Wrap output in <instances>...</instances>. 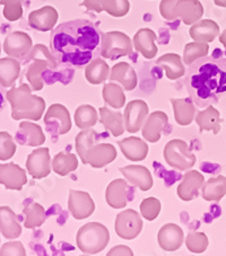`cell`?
Segmentation results:
<instances>
[{"label": "cell", "mask_w": 226, "mask_h": 256, "mask_svg": "<svg viewBox=\"0 0 226 256\" xmlns=\"http://www.w3.org/2000/svg\"><path fill=\"white\" fill-rule=\"evenodd\" d=\"M102 36L86 20L65 22L52 30L50 51L61 66L84 67L101 54Z\"/></svg>", "instance_id": "6da1fadb"}, {"label": "cell", "mask_w": 226, "mask_h": 256, "mask_svg": "<svg viewBox=\"0 0 226 256\" xmlns=\"http://www.w3.org/2000/svg\"><path fill=\"white\" fill-rule=\"evenodd\" d=\"M184 85L198 108L216 104L226 94V58L206 56L189 64Z\"/></svg>", "instance_id": "7a4b0ae2"}, {"label": "cell", "mask_w": 226, "mask_h": 256, "mask_svg": "<svg viewBox=\"0 0 226 256\" xmlns=\"http://www.w3.org/2000/svg\"><path fill=\"white\" fill-rule=\"evenodd\" d=\"M22 64H26L25 77L32 86L33 90H43L44 80L52 84L50 78L55 77L60 64L43 44L34 46L30 54L22 59Z\"/></svg>", "instance_id": "3957f363"}, {"label": "cell", "mask_w": 226, "mask_h": 256, "mask_svg": "<svg viewBox=\"0 0 226 256\" xmlns=\"http://www.w3.org/2000/svg\"><path fill=\"white\" fill-rule=\"evenodd\" d=\"M32 87L22 84L20 87L7 92V98L12 104V118L14 120L30 118L39 121L46 110V102L40 96L32 95Z\"/></svg>", "instance_id": "277c9868"}, {"label": "cell", "mask_w": 226, "mask_h": 256, "mask_svg": "<svg viewBox=\"0 0 226 256\" xmlns=\"http://www.w3.org/2000/svg\"><path fill=\"white\" fill-rule=\"evenodd\" d=\"M110 242L109 229L100 222H88L79 228L76 244L84 254L94 255L103 250Z\"/></svg>", "instance_id": "5b68a950"}, {"label": "cell", "mask_w": 226, "mask_h": 256, "mask_svg": "<svg viewBox=\"0 0 226 256\" xmlns=\"http://www.w3.org/2000/svg\"><path fill=\"white\" fill-rule=\"evenodd\" d=\"M164 160L172 168L183 172L192 168L197 158L185 141L173 139L168 141L164 147Z\"/></svg>", "instance_id": "8992f818"}, {"label": "cell", "mask_w": 226, "mask_h": 256, "mask_svg": "<svg viewBox=\"0 0 226 256\" xmlns=\"http://www.w3.org/2000/svg\"><path fill=\"white\" fill-rule=\"evenodd\" d=\"M132 52L131 38L126 33L112 30L102 35L101 56L108 60H118Z\"/></svg>", "instance_id": "52a82bcc"}, {"label": "cell", "mask_w": 226, "mask_h": 256, "mask_svg": "<svg viewBox=\"0 0 226 256\" xmlns=\"http://www.w3.org/2000/svg\"><path fill=\"white\" fill-rule=\"evenodd\" d=\"M43 121L47 131L51 134L53 140L72 130V118L69 111L63 104H52L48 108Z\"/></svg>", "instance_id": "ba28073f"}, {"label": "cell", "mask_w": 226, "mask_h": 256, "mask_svg": "<svg viewBox=\"0 0 226 256\" xmlns=\"http://www.w3.org/2000/svg\"><path fill=\"white\" fill-rule=\"evenodd\" d=\"M114 228L119 237L126 240H131L138 237L143 230V220L137 211L128 209L118 214Z\"/></svg>", "instance_id": "9c48e42d"}, {"label": "cell", "mask_w": 226, "mask_h": 256, "mask_svg": "<svg viewBox=\"0 0 226 256\" xmlns=\"http://www.w3.org/2000/svg\"><path fill=\"white\" fill-rule=\"evenodd\" d=\"M148 105L141 100H135L128 103L123 113L125 118V128L127 132L136 134L143 129L144 123L148 118Z\"/></svg>", "instance_id": "30bf717a"}, {"label": "cell", "mask_w": 226, "mask_h": 256, "mask_svg": "<svg viewBox=\"0 0 226 256\" xmlns=\"http://www.w3.org/2000/svg\"><path fill=\"white\" fill-rule=\"evenodd\" d=\"M134 190L128 185L126 180L117 178L111 182L105 191L106 203L113 209H122L131 201Z\"/></svg>", "instance_id": "8fae6325"}, {"label": "cell", "mask_w": 226, "mask_h": 256, "mask_svg": "<svg viewBox=\"0 0 226 256\" xmlns=\"http://www.w3.org/2000/svg\"><path fill=\"white\" fill-rule=\"evenodd\" d=\"M33 48L32 38L28 33L15 30L7 35L4 41V51L13 58L22 60Z\"/></svg>", "instance_id": "7c38bea8"}, {"label": "cell", "mask_w": 226, "mask_h": 256, "mask_svg": "<svg viewBox=\"0 0 226 256\" xmlns=\"http://www.w3.org/2000/svg\"><path fill=\"white\" fill-rule=\"evenodd\" d=\"M50 162L51 157L49 148H38L29 155L28 160H26V168L33 178L41 180L50 174L52 170Z\"/></svg>", "instance_id": "4fadbf2b"}, {"label": "cell", "mask_w": 226, "mask_h": 256, "mask_svg": "<svg viewBox=\"0 0 226 256\" xmlns=\"http://www.w3.org/2000/svg\"><path fill=\"white\" fill-rule=\"evenodd\" d=\"M68 210L73 217L83 220L91 217L95 211V203L90 193L72 190L68 198Z\"/></svg>", "instance_id": "5bb4252c"}, {"label": "cell", "mask_w": 226, "mask_h": 256, "mask_svg": "<svg viewBox=\"0 0 226 256\" xmlns=\"http://www.w3.org/2000/svg\"><path fill=\"white\" fill-rule=\"evenodd\" d=\"M117 158V150L113 144L97 142L86 152L83 164L91 165L93 168H102Z\"/></svg>", "instance_id": "9a60e30c"}, {"label": "cell", "mask_w": 226, "mask_h": 256, "mask_svg": "<svg viewBox=\"0 0 226 256\" xmlns=\"http://www.w3.org/2000/svg\"><path fill=\"white\" fill-rule=\"evenodd\" d=\"M59 14L55 7L44 6L29 15V24L32 28L40 32H49L55 28Z\"/></svg>", "instance_id": "2e32d148"}, {"label": "cell", "mask_w": 226, "mask_h": 256, "mask_svg": "<svg viewBox=\"0 0 226 256\" xmlns=\"http://www.w3.org/2000/svg\"><path fill=\"white\" fill-rule=\"evenodd\" d=\"M26 183V172L21 166L14 162L0 165V184L5 185L7 190L21 191Z\"/></svg>", "instance_id": "e0dca14e"}, {"label": "cell", "mask_w": 226, "mask_h": 256, "mask_svg": "<svg viewBox=\"0 0 226 256\" xmlns=\"http://www.w3.org/2000/svg\"><path fill=\"white\" fill-rule=\"evenodd\" d=\"M183 240V230L175 224H164L157 234L158 245L165 252L178 250L182 245Z\"/></svg>", "instance_id": "ac0fdd59"}, {"label": "cell", "mask_w": 226, "mask_h": 256, "mask_svg": "<svg viewBox=\"0 0 226 256\" xmlns=\"http://www.w3.org/2000/svg\"><path fill=\"white\" fill-rule=\"evenodd\" d=\"M205 184V178L197 170H189L183 176L182 182L176 188L179 198L183 201H192L199 196V191Z\"/></svg>", "instance_id": "d6986e66"}, {"label": "cell", "mask_w": 226, "mask_h": 256, "mask_svg": "<svg viewBox=\"0 0 226 256\" xmlns=\"http://www.w3.org/2000/svg\"><path fill=\"white\" fill-rule=\"evenodd\" d=\"M168 123V116L162 111H155L150 113L147 120L144 123L141 134L144 139L149 142L155 144L161 139L162 132L165 130Z\"/></svg>", "instance_id": "ffe728a7"}, {"label": "cell", "mask_w": 226, "mask_h": 256, "mask_svg": "<svg viewBox=\"0 0 226 256\" xmlns=\"http://www.w3.org/2000/svg\"><path fill=\"white\" fill-rule=\"evenodd\" d=\"M15 141L22 146L38 147L46 142V136L43 134L42 128L37 123L22 122L15 136Z\"/></svg>", "instance_id": "44dd1931"}, {"label": "cell", "mask_w": 226, "mask_h": 256, "mask_svg": "<svg viewBox=\"0 0 226 256\" xmlns=\"http://www.w3.org/2000/svg\"><path fill=\"white\" fill-rule=\"evenodd\" d=\"M119 172L125 176L126 180L134 186L140 188V191H148L153 188V178L148 168L140 165H129L119 168Z\"/></svg>", "instance_id": "7402d4cb"}, {"label": "cell", "mask_w": 226, "mask_h": 256, "mask_svg": "<svg viewBox=\"0 0 226 256\" xmlns=\"http://www.w3.org/2000/svg\"><path fill=\"white\" fill-rule=\"evenodd\" d=\"M157 40V35L150 28H140L135 34L132 43L136 51L143 54L145 59H154L157 54V46L155 41Z\"/></svg>", "instance_id": "603a6c76"}, {"label": "cell", "mask_w": 226, "mask_h": 256, "mask_svg": "<svg viewBox=\"0 0 226 256\" xmlns=\"http://www.w3.org/2000/svg\"><path fill=\"white\" fill-rule=\"evenodd\" d=\"M119 147L128 160L141 162L148 155V144L137 136H129L118 141Z\"/></svg>", "instance_id": "cb8c5ba5"}, {"label": "cell", "mask_w": 226, "mask_h": 256, "mask_svg": "<svg viewBox=\"0 0 226 256\" xmlns=\"http://www.w3.org/2000/svg\"><path fill=\"white\" fill-rule=\"evenodd\" d=\"M109 79L112 82H120L123 90L128 92L134 90L137 87V82H138L134 67H131L128 62H119L114 64L111 69Z\"/></svg>", "instance_id": "d4e9b609"}, {"label": "cell", "mask_w": 226, "mask_h": 256, "mask_svg": "<svg viewBox=\"0 0 226 256\" xmlns=\"http://www.w3.org/2000/svg\"><path fill=\"white\" fill-rule=\"evenodd\" d=\"M203 6L199 0H179L176 5V15L185 25H193L201 20Z\"/></svg>", "instance_id": "484cf974"}, {"label": "cell", "mask_w": 226, "mask_h": 256, "mask_svg": "<svg viewBox=\"0 0 226 256\" xmlns=\"http://www.w3.org/2000/svg\"><path fill=\"white\" fill-rule=\"evenodd\" d=\"M0 232L7 240H15L22 235V226L10 206H0Z\"/></svg>", "instance_id": "4316f807"}, {"label": "cell", "mask_w": 226, "mask_h": 256, "mask_svg": "<svg viewBox=\"0 0 226 256\" xmlns=\"http://www.w3.org/2000/svg\"><path fill=\"white\" fill-rule=\"evenodd\" d=\"M189 34L193 41L210 43L219 34V26L211 20H199L191 26Z\"/></svg>", "instance_id": "83f0119b"}, {"label": "cell", "mask_w": 226, "mask_h": 256, "mask_svg": "<svg viewBox=\"0 0 226 256\" xmlns=\"http://www.w3.org/2000/svg\"><path fill=\"white\" fill-rule=\"evenodd\" d=\"M156 66L165 72L167 79L176 80L185 74L183 60L176 54H166L156 60Z\"/></svg>", "instance_id": "f1b7e54d"}, {"label": "cell", "mask_w": 226, "mask_h": 256, "mask_svg": "<svg viewBox=\"0 0 226 256\" xmlns=\"http://www.w3.org/2000/svg\"><path fill=\"white\" fill-rule=\"evenodd\" d=\"M100 112V122L113 136H120L125 132V118L122 113L112 111L108 106L101 108Z\"/></svg>", "instance_id": "f546056e"}, {"label": "cell", "mask_w": 226, "mask_h": 256, "mask_svg": "<svg viewBox=\"0 0 226 256\" xmlns=\"http://www.w3.org/2000/svg\"><path fill=\"white\" fill-rule=\"evenodd\" d=\"M172 106H173L174 118L178 124L185 126L193 121L197 110L194 103L190 98H172Z\"/></svg>", "instance_id": "4dcf8cb0"}, {"label": "cell", "mask_w": 226, "mask_h": 256, "mask_svg": "<svg viewBox=\"0 0 226 256\" xmlns=\"http://www.w3.org/2000/svg\"><path fill=\"white\" fill-rule=\"evenodd\" d=\"M196 122L200 132L212 131V134H217L220 131V114L212 105H209L197 114Z\"/></svg>", "instance_id": "1f68e13d"}, {"label": "cell", "mask_w": 226, "mask_h": 256, "mask_svg": "<svg viewBox=\"0 0 226 256\" xmlns=\"http://www.w3.org/2000/svg\"><path fill=\"white\" fill-rule=\"evenodd\" d=\"M21 74V62L16 58L0 59V85L12 87L16 82Z\"/></svg>", "instance_id": "d6a6232c"}, {"label": "cell", "mask_w": 226, "mask_h": 256, "mask_svg": "<svg viewBox=\"0 0 226 256\" xmlns=\"http://www.w3.org/2000/svg\"><path fill=\"white\" fill-rule=\"evenodd\" d=\"M111 70L105 60L95 58L86 66L85 78L92 85H100L110 78Z\"/></svg>", "instance_id": "836d02e7"}, {"label": "cell", "mask_w": 226, "mask_h": 256, "mask_svg": "<svg viewBox=\"0 0 226 256\" xmlns=\"http://www.w3.org/2000/svg\"><path fill=\"white\" fill-rule=\"evenodd\" d=\"M226 196V178L223 175L208 180L203 184L201 196L206 201L218 202Z\"/></svg>", "instance_id": "e575fe53"}, {"label": "cell", "mask_w": 226, "mask_h": 256, "mask_svg": "<svg viewBox=\"0 0 226 256\" xmlns=\"http://www.w3.org/2000/svg\"><path fill=\"white\" fill-rule=\"evenodd\" d=\"M52 170L56 174L66 176L72 172L76 170L78 167V160L75 154L61 152L53 157L51 162Z\"/></svg>", "instance_id": "d590c367"}, {"label": "cell", "mask_w": 226, "mask_h": 256, "mask_svg": "<svg viewBox=\"0 0 226 256\" xmlns=\"http://www.w3.org/2000/svg\"><path fill=\"white\" fill-rule=\"evenodd\" d=\"M23 212L26 216L24 226L28 229H34L42 226L47 220L46 210L37 202H30L25 204Z\"/></svg>", "instance_id": "8d00e7d4"}, {"label": "cell", "mask_w": 226, "mask_h": 256, "mask_svg": "<svg viewBox=\"0 0 226 256\" xmlns=\"http://www.w3.org/2000/svg\"><path fill=\"white\" fill-rule=\"evenodd\" d=\"M97 121H99V114L92 105H81L75 111V123L79 129H90L96 124Z\"/></svg>", "instance_id": "74e56055"}, {"label": "cell", "mask_w": 226, "mask_h": 256, "mask_svg": "<svg viewBox=\"0 0 226 256\" xmlns=\"http://www.w3.org/2000/svg\"><path fill=\"white\" fill-rule=\"evenodd\" d=\"M103 100L106 105L113 108H121L126 103V96L123 88L114 82L105 84L102 90Z\"/></svg>", "instance_id": "f35d334b"}, {"label": "cell", "mask_w": 226, "mask_h": 256, "mask_svg": "<svg viewBox=\"0 0 226 256\" xmlns=\"http://www.w3.org/2000/svg\"><path fill=\"white\" fill-rule=\"evenodd\" d=\"M100 134L93 129H84L76 136V150L82 162L85 160L86 152L93 144L100 142Z\"/></svg>", "instance_id": "ab89813d"}, {"label": "cell", "mask_w": 226, "mask_h": 256, "mask_svg": "<svg viewBox=\"0 0 226 256\" xmlns=\"http://www.w3.org/2000/svg\"><path fill=\"white\" fill-rule=\"evenodd\" d=\"M209 46L205 42H191L185 44L183 48V62L185 64H191L194 61L203 58L208 54Z\"/></svg>", "instance_id": "60d3db41"}, {"label": "cell", "mask_w": 226, "mask_h": 256, "mask_svg": "<svg viewBox=\"0 0 226 256\" xmlns=\"http://www.w3.org/2000/svg\"><path fill=\"white\" fill-rule=\"evenodd\" d=\"M185 246L191 253H203L208 247V238L203 232H190L185 238Z\"/></svg>", "instance_id": "b9f144b4"}, {"label": "cell", "mask_w": 226, "mask_h": 256, "mask_svg": "<svg viewBox=\"0 0 226 256\" xmlns=\"http://www.w3.org/2000/svg\"><path fill=\"white\" fill-rule=\"evenodd\" d=\"M24 0H0V5L4 6V17L10 22H15L23 16Z\"/></svg>", "instance_id": "7bdbcfd3"}, {"label": "cell", "mask_w": 226, "mask_h": 256, "mask_svg": "<svg viewBox=\"0 0 226 256\" xmlns=\"http://www.w3.org/2000/svg\"><path fill=\"white\" fill-rule=\"evenodd\" d=\"M161 201L158 198H146L140 203V214L146 220L153 222L161 212Z\"/></svg>", "instance_id": "ee69618b"}, {"label": "cell", "mask_w": 226, "mask_h": 256, "mask_svg": "<svg viewBox=\"0 0 226 256\" xmlns=\"http://www.w3.org/2000/svg\"><path fill=\"white\" fill-rule=\"evenodd\" d=\"M104 10L112 17H123L130 10L129 0H104Z\"/></svg>", "instance_id": "f6af8a7d"}, {"label": "cell", "mask_w": 226, "mask_h": 256, "mask_svg": "<svg viewBox=\"0 0 226 256\" xmlns=\"http://www.w3.org/2000/svg\"><path fill=\"white\" fill-rule=\"evenodd\" d=\"M15 139L6 131H0V160H7L15 155Z\"/></svg>", "instance_id": "bcb514c9"}, {"label": "cell", "mask_w": 226, "mask_h": 256, "mask_svg": "<svg viewBox=\"0 0 226 256\" xmlns=\"http://www.w3.org/2000/svg\"><path fill=\"white\" fill-rule=\"evenodd\" d=\"M179 0H162L159 4V12L164 20H175L178 18L176 15V5Z\"/></svg>", "instance_id": "7dc6e473"}, {"label": "cell", "mask_w": 226, "mask_h": 256, "mask_svg": "<svg viewBox=\"0 0 226 256\" xmlns=\"http://www.w3.org/2000/svg\"><path fill=\"white\" fill-rule=\"evenodd\" d=\"M4 255L24 256L26 255V250L21 242H10L3 245L2 248H0V256Z\"/></svg>", "instance_id": "c3c4849f"}, {"label": "cell", "mask_w": 226, "mask_h": 256, "mask_svg": "<svg viewBox=\"0 0 226 256\" xmlns=\"http://www.w3.org/2000/svg\"><path fill=\"white\" fill-rule=\"evenodd\" d=\"M81 6L85 7L87 10H93L100 14L104 10V0H84Z\"/></svg>", "instance_id": "681fc988"}, {"label": "cell", "mask_w": 226, "mask_h": 256, "mask_svg": "<svg viewBox=\"0 0 226 256\" xmlns=\"http://www.w3.org/2000/svg\"><path fill=\"white\" fill-rule=\"evenodd\" d=\"M108 255H118V256H121V255H128V256H132L134 255V252H132L129 247L125 246V245H119L113 247L112 250H111Z\"/></svg>", "instance_id": "f907efd6"}, {"label": "cell", "mask_w": 226, "mask_h": 256, "mask_svg": "<svg viewBox=\"0 0 226 256\" xmlns=\"http://www.w3.org/2000/svg\"><path fill=\"white\" fill-rule=\"evenodd\" d=\"M7 100V92L5 90V88H4L3 85H0V113L5 110Z\"/></svg>", "instance_id": "816d5d0a"}, {"label": "cell", "mask_w": 226, "mask_h": 256, "mask_svg": "<svg viewBox=\"0 0 226 256\" xmlns=\"http://www.w3.org/2000/svg\"><path fill=\"white\" fill-rule=\"evenodd\" d=\"M219 42H220L221 44H223L224 48H226V30H224L223 33L220 34V36H219Z\"/></svg>", "instance_id": "f5cc1de1"}, {"label": "cell", "mask_w": 226, "mask_h": 256, "mask_svg": "<svg viewBox=\"0 0 226 256\" xmlns=\"http://www.w3.org/2000/svg\"><path fill=\"white\" fill-rule=\"evenodd\" d=\"M212 2H215L216 6L226 8V0H212Z\"/></svg>", "instance_id": "db71d44e"}, {"label": "cell", "mask_w": 226, "mask_h": 256, "mask_svg": "<svg viewBox=\"0 0 226 256\" xmlns=\"http://www.w3.org/2000/svg\"><path fill=\"white\" fill-rule=\"evenodd\" d=\"M0 54H2V46H0Z\"/></svg>", "instance_id": "11a10c76"}]
</instances>
